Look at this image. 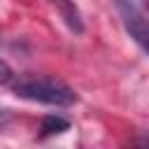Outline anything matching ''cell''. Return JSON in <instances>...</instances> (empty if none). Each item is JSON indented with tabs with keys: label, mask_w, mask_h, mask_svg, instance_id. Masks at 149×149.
<instances>
[{
	"label": "cell",
	"mask_w": 149,
	"mask_h": 149,
	"mask_svg": "<svg viewBox=\"0 0 149 149\" xmlns=\"http://www.w3.org/2000/svg\"><path fill=\"white\" fill-rule=\"evenodd\" d=\"M14 93L23 100L42 102V105H54V107H70L77 102L74 88H70L61 79L51 77H28L14 84Z\"/></svg>",
	"instance_id": "obj_1"
},
{
	"label": "cell",
	"mask_w": 149,
	"mask_h": 149,
	"mask_svg": "<svg viewBox=\"0 0 149 149\" xmlns=\"http://www.w3.org/2000/svg\"><path fill=\"white\" fill-rule=\"evenodd\" d=\"M116 7H119L121 21H123L128 35L137 42V47H140L142 51H147L149 28H147V14H144V9H142L135 0H116Z\"/></svg>",
	"instance_id": "obj_2"
},
{
	"label": "cell",
	"mask_w": 149,
	"mask_h": 149,
	"mask_svg": "<svg viewBox=\"0 0 149 149\" xmlns=\"http://www.w3.org/2000/svg\"><path fill=\"white\" fill-rule=\"evenodd\" d=\"M70 128V121L65 116H58V114H47L42 119V135H58V133H65Z\"/></svg>",
	"instance_id": "obj_3"
},
{
	"label": "cell",
	"mask_w": 149,
	"mask_h": 149,
	"mask_svg": "<svg viewBox=\"0 0 149 149\" xmlns=\"http://www.w3.org/2000/svg\"><path fill=\"white\" fill-rule=\"evenodd\" d=\"M9 79H12V68L5 61H0V84H7Z\"/></svg>",
	"instance_id": "obj_4"
},
{
	"label": "cell",
	"mask_w": 149,
	"mask_h": 149,
	"mask_svg": "<svg viewBox=\"0 0 149 149\" xmlns=\"http://www.w3.org/2000/svg\"><path fill=\"white\" fill-rule=\"evenodd\" d=\"M61 2H63V0H54V5H61Z\"/></svg>",
	"instance_id": "obj_5"
}]
</instances>
